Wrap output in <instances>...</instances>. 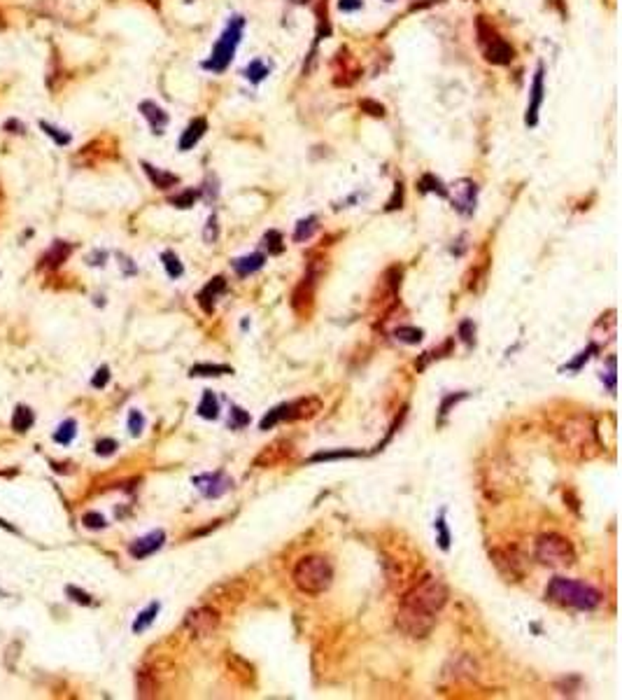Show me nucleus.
Segmentation results:
<instances>
[{
  "instance_id": "obj_1",
  "label": "nucleus",
  "mask_w": 622,
  "mask_h": 700,
  "mask_svg": "<svg viewBox=\"0 0 622 700\" xmlns=\"http://www.w3.org/2000/svg\"><path fill=\"white\" fill-rule=\"evenodd\" d=\"M545 598L552 600L555 605L571 607V609L580 612H592L601 605V593L594 586L585 582H576V579L566 577H555L550 579L545 589Z\"/></svg>"
},
{
  "instance_id": "obj_2",
  "label": "nucleus",
  "mask_w": 622,
  "mask_h": 700,
  "mask_svg": "<svg viewBox=\"0 0 622 700\" xmlns=\"http://www.w3.org/2000/svg\"><path fill=\"white\" fill-rule=\"evenodd\" d=\"M292 579L305 596H322L333 584V565L324 556H303L294 565Z\"/></svg>"
},
{
  "instance_id": "obj_3",
  "label": "nucleus",
  "mask_w": 622,
  "mask_h": 700,
  "mask_svg": "<svg viewBox=\"0 0 622 700\" xmlns=\"http://www.w3.org/2000/svg\"><path fill=\"white\" fill-rule=\"evenodd\" d=\"M561 444L578 458H592L599 451V437H597V425L590 416H576L568 418L559 430Z\"/></svg>"
},
{
  "instance_id": "obj_4",
  "label": "nucleus",
  "mask_w": 622,
  "mask_h": 700,
  "mask_svg": "<svg viewBox=\"0 0 622 700\" xmlns=\"http://www.w3.org/2000/svg\"><path fill=\"white\" fill-rule=\"evenodd\" d=\"M447 598H450L447 586L440 582L438 577L426 575L406 593L401 605L415 607V609L426 612V614H438V612L447 605Z\"/></svg>"
},
{
  "instance_id": "obj_5",
  "label": "nucleus",
  "mask_w": 622,
  "mask_h": 700,
  "mask_svg": "<svg viewBox=\"0 0 622 700\" xmlns=\"http://www.w3.org/2000/svg\"><path fill=\"white\" fill-rule=\"evenodd\" d=\"M243 29H245V19L243 17H233L229 24H226L224 33L219 36V40L212 47L210 59L203 63L205 70L212 72H224L233 61V54H236L240 40H243Z\"/></svg>"
},
{
  "instance_id": "obj_6",
  "label": "nucleus",
  "mask_w": 622,
  "mask_h": 700,
  "mask_svg": "<svg viewBox=\"0 0 622 700\" xmlns=\"http://www.w3.org/2000/svg\"><path fill=\"white\" fill-rule=\"evenodd\" d=\"M536 560L545 568H552V570H561V568H571L576 563V549L573 544L568 542L566 537L561 535H543L539 537L536 542Z\"/></svg>"
},
{
  "instance_id": "obj_7",
  "label": "nucleus",
  "mask_w": 622,
  "mask_h": 700,
  "mask_svg": "<svg viewBox=\"0 0 622 700\" xmlns=\"http://www.w3.org/2000/svg\"><path fill=\"white\" fill-rule=\"evenodd\" d=\"M397 628L404 632L406 637L410 639H424L436 625V614H426V612H420L415 607L399 605L397 619H394Z\"/></svg>"
},
{
  "instance_id": "obj_8",
  "label": "nucleus",
  "mask_w": 622,
  "mask_h": 700,
  "mask_svg": "<svg viewBox=\"0 0 622 700\" xmlns=\"http://www.w3.org/2000/svg\"><path fill=\"white\" fill-rule=\"evenodd\" d=\"M219 621H222V616H219V612L215 607H198V609L186 612L184 628L191 637L203 639V637H210L212 632L219 628Z\"/></svg>"
},
{
  "instance_id": "obj_9",
  "label": "nucleus",
  "mask_w": 622,
  "mask_h": 700,
  "mask_svg": "<svg viewBox=\"0 0 622 700\" xmlns=\"http://www.w3.org/2000/svg\"><path fill=\"white\" fill-rule=\"evenodd\" d=\"M490 558L506 582H520L525 577V563L513 549H494L490 551Z\"/></svg>"
},
{
  "instance_id": "obj_10",
  "label": "nucleus",
  "mask_w": 622,
  "mask_h": 700,
  "mask_svg": "<svg viewBox=\"0 0 622 700\" xmlns=\"http://www.w3.org/2000/svg\"><path fill=\"white\" fill-rule=\"evenodd\" d=\"M543 101H545V68H543V63H539L536 72H534L532 89H529V103H527V112H525L527 126L539 124V112H541Z\"/></svg>"
},
{
  "instance_id": "obj_11",
  "label": "nucleus",
  "mask_w": 622,
  "mask_h": 700,
  "mask_svg": "<svg viewBox=\"0 0 622 700\" xmlns=\"http://www.w3.org/2000/svg\"><path fill=\"white\" fill-rule=\"evenodd\" d=\"M315 288H317V273L308 271V276L296 285L292 295V309L298 313V316H308L315 304Z\"/></svg>"
},
{
  "instance_id": "obj_12",
  "label": "nucleus",
  "mask_w": 622,
  "mask_h": 700,
  "mask_svg": "<svg viewBox=\"0 0 622 700\" xmlns=\"http://www.w3.org/2000/svg\"><path fill=\"white\" fill-rule=\"evenodd\" d=\"M476 194H478V187L473 180H457L454 182V189H452V205L454 210L461 212V215H473L476 210Z\"/></svg>"
},
{
  "instance_id": "obj_13",
  "label": "nucleus",
  "mask_w": 622,
  "mask_h": 700,
  "mask_svg": "<svg viewBox=\"0 0 622 700\" xmlns=\"http://www.w3.org/2000/svg\"><path fill=\"white\" fill-rule=\"evenodd\" d=\"M193 483L198 485V490L203 492L205 497H212V499L226 495L233 485V481L224 474V472H212V474L193 476Z\"/></svg>"
},
{
  "instance_id": "obj_14",
  "label": "nucleus",
  "mask_w": 622,
  "mask_h": 700,
  "mask_svg": "<svg viewBox=\"0 0 622 700\" xmlns=\"http://www.w3.org/2000/svg\"><path fill=\"white\" fill-rule=\"evenodd\" d=\"M480 42L485 45V59H487V61H490V63L508 65V63L513 61V56H515L513 47L508 45L504 38L494 36L492 31H490V38H480Z\"/></svg>"
},
{
  "instance_id": "obj_15",
  "label": "nucleus",
  "mask_w": 622,
  "mask_h": 700,
  "mask_svg": "<svg viewBox=\"0 0 622 700\" xmlns=\"http://www.w3.org/2000/svg\"><path fill=\"white\" fill-rule=\"evenodd\" d=\"M322 411V402L317 397H303V399H294V402H287V420H305L312 418Z\"/></svg>"
},
{
  "instance_id": "obj_16",
  "label": "nucleus",
  "mask_w": 622,
  "mask_h": 700,
  "mask_svg": "<svg viewBox=\"0 0 622 700\" xmlns=\"http://www.w3.org/2000/svg\"><path fill=\"white\" fill-rule=\"evenodd\" d=\"M164 542H166V532L164 530H154V532H150V535L136 539V542L129 546V551H131L133 558L140 560V558H147V556H152L154 551L161 549Z\"/></svg>"
},
{
  "instance_id": "obj_17",
  "label": "nucleus",
  "mask_w": 622,
  "mask_h": 700,
  "mask_svg": "<svg viewBox=\"0 0 622 700\" xmlns=\"http://www.w3.org/2000/svg\"><path fill=\"white\" fill-rule=\"evenodd\" d=\"M224 292H226V278L224 276H215V278L210 280V283L205 285L203 290L198 292L200 309H203L205 313H212V311H215V302L224 295Z\"/></svg>"
},
{
  "instance_id": "obj_18",
  "label": "nucleus",
  "mask_w": 622,
  "mask_h": 700,
  "mask_svg": "<svg viewBox=\"0 0 622 700\" xmlns=\"http://www.w3.org/2000/svg\"><path fill=\"white\" fill-rule=\"evenodd\" d=\"M476 672H478L476 661H471L469 656H464V653H461V656L450 658V663H447L445 668H443V679L445 677H452V679H473V677H476Z\"/></svg>"
},
{
  "instance_id": "obj_19",
  "label": "nucleus",
  "mask_w": 622,
  "mask_h": 700,
  "mask_svg": "<svg viewBox=\"0 0 622 700\" xmlns=\"http://www.w3.org/2000/svg\"><path fill=\"white\" fill-rule=\"evenodd\" d=\"M294 449L289 442H276L273 446H266V451L259 453V458L254 460V467H273L278 462H282L287 456H292Z\"/></svg>"
},
{
  "instance_id": "obj_20",
  "label": "nucleus",
  "mask_w": 622,
  "mask_h": 700,
  "mask_svg": "<svg viewBox=\"0 0 622 700\" xmlns=\"http://www.w3.org/2000/svg\"><path fill=\"white\" fill-rule=\"evenodd\" d=\"M613 336H615V311H608L606 316H601L597 320V325H594V329H592V345L594 348H599L601 343H608V341H613Z\"/></svg>"
},
{
  "instance_id": "obj_21",
  "label": "nucleus",
  "mask_w": 622,
  "mask_h": 700,
  "mask_svg": "<svg viewBox=\"0 0 622 700\" xmlns=\"http://www.w3.org/2000/svg\"><path fill=\"white\" fill-rule=\"evenodd\" d=\"M140 112L145 115V119L150 122V126L154 129V133H161L166 129V124H168V115L164 112V108H159L157 103H152V101H145V103H140Z\"/></svg>"
},
{
  "instance_id": "obj_22",
  "label": "nucleus",
  "mask_w": 622,
  "mask_h": 700,
  "mask_svg": "<svg viewBox=\"0 0 622 700\" xmlns=\"http://www.w3.org/2000/svg\"><path fill=\"white\" fill-rule=\"evenodd\" d=\"M70 252H72V245H70V243L56 241L49 250L45 252L42 266H47V269H56V266H61V264L65 262V259L70 257Z\"/></svg>"
},
{
  "instance_id": "obj_23",
  "label": "nucleus",
  "mask_w": 622,
  "mask_h": 700,
  "mask_svg": "<svg viewBox=\"0 0 622 700\" xmlns=\"http://www.w3.org/2000/svg\"><path fill=\"white\" fill-rule=\"evenodd\" d=\"M205 129H207V122H205L203 117H196V119H193V122H191L189 126H186V131L182 133V138H180V150H182V152L191 150L193 145H196L198 140L203 138Z\"/></svg>"
},
{
  "instance_id": "obj_24",
  "label": "nucleus",
  "mask_w": 622,
  "mask_h": 700,
  "mask_svg": "<svg viewBox=\"0 0 622 700\" xmlns=\"http://www.w3.org/2000/svg\"><path fill=\"white\" fill-rule=\"evenodd\" d=\"M266 264V257L262 252H254V255H245V257H238L233 259V269L240 278H247L250 273H257L262 266Z\"/></svg>"
},
{
  "instance_id": "obj_25",
  "label": "nucleus",
  "mask_w": 622,
  "mask_h": 700,
  "mask_svg": "<svg viewBox=\"0 0 622 700\" xmlns=\"http://www.w3.org/2000/svg\"><path fill=\"white\" fill-rule=\"evenodd\" d=\"M143 169H145L147 176H150L152 185H154V187H159V189H170L173 185H177V182H180V178H177V176H173V173H166V171L154 169V166H152V164H147V162H143Z\"/></svg>"
},
{
  "instance_id": "obj_26",
  "label": "nucleus",
  "mask_w": 622,
  "mask_h": 700,
  "mask_svg": "<svg viewBox=\"0 0 622 700\" xmlns=\"http://www.w3.org/2000/svg\"><path fill=\"white\" fill-rule=\"evenodd\" d=\"M364 456L361 451L352 449H338V451H319L315 456L308 458V462H329V460H345V458H359Z\"/></svg>"
},
{
  "instance_id": "obj_27",
  "label": "nucleus",
  "mask_w": 622,
  "mask_h": 700,
  "mask_svg": "<svg viewBox=\"0 0 622 700\" xmlns=\"http://www.w3.org/2000/svg\"><path fill=\"white\" fill-rule=\"evenodd\" d=\"M35 423V413H33L29 406H17L15 416H12V428L17 432H29Z\"/></svg>"
},
{
  "instance_id": "obj_28",
  "label": "nucleus",
  "mask_w": 622,
  "mask_h": 700,
  "mask_svg": "<svg viewBox=\"0 0 622 700\" xmlns=\"http://www.w3.org/2000/svg\"><path fill=\"white\" fill-rule=\"evenodd\" d=\"M394 336H397L401 343L417 345L424 339V332L420 329V327H413V325H401V327H397V329H394Z\"/></svg>"
},
{
  "instance_id": "obj_29",
  "label": "nucleus",
  "mask_w": 622,
  "mask_h": 700,
  "mask_svg": "<svg viewBox=\"0 0 622 700\" xmlns=\"http://www.w3.org/2000/svg\"><path fill=\"white\" fill-rule=\"evenodd\" d=\"M226 373H233L229 364H193L189 369V376H226Z\"/></svg>"
},
{
  "instance_id": "obj_30",
  "label": "nucleus",
  "mask_w": 622,
  "mask_h": 700,
  "mask_svg": "<svg viewBox=\"0 0 622 700\" xmlns=\"http://www.w3.org/2000/svg\"><path fill=\"white\" fill-rule=\"evenodd\" d=\"M420 192H424V194H438L440 199H447L450 196V192L445 189V185L440 182V180L436 176H431V173H426V176L420 178Z\"/></svg>"
},
{
  "instance_id": "obj_31",
  "label": "nucleus",
  "mask_w": 622,
  "mask_h": 700,
  "mask_svg": "<svg viewBox=\"0 0 622 700\" xmlns=\"http://www.w3.org/2000/svg\"><path fill=\"white\" fill-rule=\"evenodd\" d=\"M198 416L205 420H215L219 416V402L210 390L203 392V399H200V404H198Z\"/></svg>"
},
{
  "instance_id": "obj_32",
  "label": "nucleus",
  "mask_w": 622,
  "mask_h": 700,
  "mask_svg": "<svg viewBox=\"0 0 622 700\" xmlns=\"http://www.w3.org/2000/svg\"><path fill=\"white\" fill-rule=\"evenodd\" d=\"M159 609H161V605L152 602L150 607H147V609L140 612L138 619H136V623H133V632H145L147 628H150V625L154 623V619H157V614H159Z\"/></svg>"
},
{
  "instance_id": "obj_33",
  "label": "nucleus",
  "mask_w": 622,
  "mask_h": 700,
  "mask_svg": "<svg viewBox=\"0 0 622 700\" xmlns=\"http://www.w3.org/2000/svg\"><path fill=\"white\" fill-rule=\"evenodd\" d=\"M285 420H287V404H280V406H276V409H271L269 413H266V416L262 418V423H259V428L273 430L276 425L285 423Z\"/></svg>"
},
{
  "instance_id": "obj_34",
  "label": "nucleus",
  "mask_w": 622,
  "mask_h": 700,
  "mask_svg": "<svg viewBox=\"0 0 622 700\" xmlns=\"http://www.w3.org/2000/svg\"><path fill=\"white\" fill-rule=\"evenodd\" d=\"M315 231H317V217H315V215L301 219V222L296 224V231H294V241H296V243H303V241H308V238H310Z\"/></svg>"
},
{
  "instance_id": "obj_35",
  "label": "nucleus",
  "mask_w": 622,
  "mask_h": 700,
  "mask_svg": "<svg viewBox=\"0 0 622 700\" xmlns=\"http://www.w3.org/2000/svg\"><path fill=\"white\" fill-rule=\"evenodd\" d=\"M269 75V65H266L262 59H254V61L245 68V77L250 79L252 84H259L262 79H266Z\"/></svg>"
},
{
  "instance_id": "obj_36",
  "label": "nucleus",
  "mask_w": 622,
  "mask_h": 700,
  "mask_svg": "<svg viewBox=\"0 0 622 700\" xmlns=\"http://www.w3.org/2000/svg\"><path fill=\"white\" fill-rule=\"evenodd\" d=\"M75 435H77V423H75V420H63V423L58 425V430L54 432V442L70 444L72 439H75Z\"/></svg>"
},
{
  "instance_id": "obj_37",
  "label": "nucleus",
  "mask_w": 622,
  "mask_h": 700,
  "mask_svg": "<svg viewBox=\"0 0 622 700\" xmlns=\"http://www.w3.org/2000/svg\"><path fill=\"white\" fill-rule=\"evenodd\" d=\"M161 259H164V266H166V271H168L170 278H180L184 273V266H182V262H180V257L175 255V252H170V250L164 252Z\"/></svg>"
},
{
  "instance_id": "obj_38",
  "label": "nucleus",
  "mask_w": 622,
  "mask_h": 700,
  "mask_svg": "<svg viewBox=\"0 0 622 700\" xmlns=\"http://www.w3.org/2000/svg\"><path fill=\"white\" fill-rule=\"evenodd\" d=\"M250 413H247L245 409H240V406H231V416H229V428L231 430H243L250 425Z\"/></svg>"
},
{
  "instance_id": "obj_39",
  "label": "nucleus",
  "mask_w": 622,
  "mask_h": 700,
  "mask_svg": "<svg viewBox=\"0 0 622 700\" xmlns=\"http://www.w3.org/2000/svg\"><path fill=\"white\" fill-rule=\"evenodd\" d=\"M264 245H266V248H269V255H280V252L285 250V245H282V233L276 231V229H271V231L264 236Z\"/></svg>"
},
{
  "instance_id": "obj_40",
  "label": "nucleus",
  "mask_w": 622,
  "mask_h": 700,
  "mask_svg": "<svg viewBox=\"0 0 622 700\" xmlns=\"http://www.w3.org/2000/svg\"><path fill=\"white\" fill-rule=\"evenodd\" d=\"M154 691H157V684L152 682V677H150V672H138V696L140 698H150L154 696Z\"/></svg>"
},
{
  "instance_id": "obj_41",
  "label": "nucleus",
  "mask_w": 622,
  "mask_h": 700,
  "mask_svg": "<svg viewBox=\"0 0 622 700\" xmlns=\"http://www.w3.org/2000/svg\"><path fill=\"white\" fill-rule=\"evenodd\" d=\"M433 528H436V532H438V546L443 551H447L450 549V530H447V525H445V518L438 516L436 523H433Z\"/></svg>"
},
{
  "instance_id": "obj_42",
  "label": "nucleus",
  "mask_w": 622,
  "mask_h": 700,
  "mask_svg": "<svg viewBox=\"0 0 622 700\" xmlns=\"http://www.w3.org/2000/svg\"><path fill=\"white\" fill-rule=\"evenodd\" d=\"M459 336L466 345L476 343V325H473V320H461L459 322Z\"/></svg>"
},
{
  "instance_id": "obj_43",
  "label": "nucleus",
  "mask_w": 622,
  "mask_h": 700,
  "mask_svg": "<svg viewBox=\"0 0 622 700\" xmlns=\"http://www.w3.org/2000/svg\"><path fill=\"white\" fill-rule=\"evenodd\" d=\"M196 196H198V192L186 189V192H182V194L173 196V199H170V203H173V205H177V208H191L193 201H196Z\"/></svg>"
},
{
  "instance_id": "obj_44",
  "label": "nucleus",
  "mask_w": 622,
  "mask_h": 700,
  "mask_svg": "<svg viewBox=\"0 0 622 700\" xmlns=\"http://www.w3.org/2000/svg\"><path fill=\"white\" fill-rule=\"evenodd\" d=\"M466 397H469V392H457V395H447V397H443V402H440V420H443V418L447 416V413H450V409H452L454 404L461 402V399H466Z\"/></svg>"
},
{
  "instance_id": "obj_45",
  "label": "nucleus",
  "mask_w": 622,
  "mask_h": 700,
  "mask_svg": "<svg viewBox=\"0 0 622 700\" xmlns=\"http://www.w3.org/2000/svg\"><path fill=\"white\" fill-rule=\"evenodd\" d=\"M40 126H42L47 136L54 138L58 145H68V143H70V136H68V133H63L61 129H56V126H51V124H47V122H40Z\"/></svg>"
},
{
  "instance_id": "obj_46",
  "label": "nucleus",
  "mask_w": 622,
  "mask_h": 700,
  "mask_svg": "<svg viewBox=\"0 0 622 700\" xmlns=\"http://www.w3.org/2000/svg\"><path fill=\"white\" fill-rule=\"evenodd\" d=\"M129 430H131V435H133V437H140V435H143V430H145V418H143V413H140V411H131V416H129Z\"/></svg>"
},
{
  "instance_id": "obj_47",
  "label": "nucleus",
  "mask_w": 622,
  "mask_h": 700,
  "mask_svg": "<svg viewBox=\"0 0 622 700\" xmlns=\"http://www.w3.org/2000/svg\"><path fill=\"white\" fill-rule=\"evenodd\" d=\"M65 593H68V596H70V600H72V602H79V605H84V607H91V605H93L91 596H89V593H84L82 589H75V586H68V589H65Z\"/></svg>"
},
{
  "instance_id": "obj_48",
  "label": "nucleus",
  "mask_w": 622,
  "mask_h": 700,
  "mask_svg": "<svg viewBox=\"0 0 622 700\" xmlns=\"http://www.w3.org/2000/svg\"><path fill=\"white\" fill-rule=\"evenodd\" d=\"M217 236H219V226H217V215H212L210 219H207V226H205V231H203V238H205V243H215L217 241Z\"/></svg>"
},
{
  "instance_id": "obj_49",
  "label": "nucleus",
  "mask_w": 622,
  "mask_h": 700,
  "mask_svg": "<svg viewBox=\"0 0 622 700\" xmlns=\"http://www.w3.org/2000/svg\"><path fill=\"white\" fill-rule=\"evenodd\" d=\"M594 350H597V348H594V345H590V348H587V350H583V352H578V357L576 359H573V362L571 364H566L564 366V371H578L580 369V366H583L585 362H587V359H590V355H592V352Z\"/></svg>"
},
{
  "instance_id": "obj_50",
  "label": "nucleus",
  "mask_w": 622,
  "mask_h": 700,
  "mask_svg": "<svg viewBox=\"0 0 622 700\" xmlns=\"http://www.w3.org/2000/svg\"><path fill=\"white\" fill-rule=\"evenodd\" d=\"M115 451H117V442H115V439H100V442L96 444V453H98V456H103V458L112 456Z\"/></svg>"
},
{
  "instance_id": "obj_51",
  "label": "nucleus",
  "mask_w": 622,
  "mask_h": 700,
  "mask_svg": "<svg viewBox=\"0 0 622 700\" xmlns=\"http://www.w3.org/2000/svg\"><path fill=\"white\" fill-rule=\"evenodd\" d=\"M82 521H84V525H86V528H91V530H100V528H105V518L100 516V513H93V511H89V513H86V516L82 518Z\"/></svg>"
},
{
  "instance_id": "obj_52",
  "label": "nucleus",
  "mask_w": 622,
  "mask_h": 700,
  "mask_svg": "<svg viewBox=\"0 0 622 700\" xmlns=\"http://www.w3.org/2000/svg\"><path fill=\"white\" fill-rule=\"evenodd\" d=\"M108 381H110V369L108 366H100V369L96 371V376L91 378V385L93 388H105Z\"/></svg>"
},
{
  "instance_id": "obj_53",
  "label": "nucleus",
  "mask_w": 622,
  "mask_h": 700,
  "mask_svg": "<svg viewBox=\"0 0 622 700\" xmlns=\"http://www.w3.org/2000/svg\"><path fill=\"white\" fill-rule=\"evenodd\" d=\"M401 203H404V185L397 182V187H394V196L390 199V203H387V210H397L401 208Z\"/></svg>"
},
{
  "instance_id": "obj_54",
  "label": "nucleus",
  "mask_w": 622,
  "mask_h": 700,
  "mask_svg": "<svg viewBox=\"0 0 622 700\" xmlns=\"http://www.w3.org/2000/svg\"><path fill=\"white\" fill-rule=\"evenodd\" d=\"M361 108L369 110V115H373V117H383V115H385V108H383V105L371 103V101H361Z\"/></svg>"
},
{
  "instance_id": "obj_55",
  "label": "nucleus",
  "mask_w": 622,
  "mask_h": 700,
  "mask_svg": "<svg viewBox=\"0 0 622 700\" xmlns=\"http://www.w3.org/2000/svg\"><path fill=\"white\" fill-rule=\"evenodd\" d=\"M361 5H364L361 0H340L338 8L343 12H357V10H361Z\"/></svg>"
}]
</instances>
